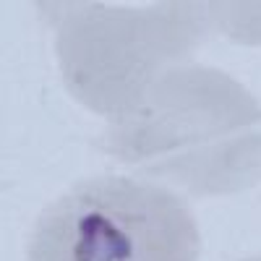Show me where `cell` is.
Masks as SVG:
<instances>
[{
    "instance_id": "2",
    "label": "cell",
    "mask_w": 261,
    "mask_h": 261,
    "mask_svg": "<svg viewBox=\"0 0 261 261\" xmlns=\"http://www.w3.org/2000/svg\"><path fill=\"white\" fill-rule=\"evenodd\" d=\"M55 27L65 89L110 120L141 102L167 71L186 65L209 32L206 3L162 0L141 8L107 3H37Z\"/></svg>"
},
{
    "instance_id": "5",
    "label": "cell",
    "mask_w": 261,
    "mask_h": 261,
    "mask_svg": "<svg viewBox=\"0 0 261 261\" xmlns=\"http://www.w3.org/2000/svg\"><path fill=\"white\" fill-rule=\"evenodd\" d=\"M243 261H261V256H253V258H243Z\"/></svg>"
},
{
    "instance_id": "3",
    "label": "cell",
    "mask_w": 261,
    "mask_h": 261,
    "mask_svg": "<svg viewBox=\"0 0 261 261\" xmlns=\"http://www.w3.org/2000/svg\"><path fill=\"white\" fill-rule=\"evenodd\" d=\"M188 204L160 183L99 175L71 186L37 217L29 261H199Z\"/></svg>"
},
{
    "instance_id": "4",
    "label": "cell",
    "mask_w": 261,
    "mask_h": 261,
    "mask_svg": "<svg viewBox=\"0 0 261 261\" xmlns=\"http://www.w3.org/2000/svg\"><path fill=\"white\" fill-rule=\"evenodd\" d=\"M209 24L243 45H261V3H206Z\"/></svg>"
},
{
    "instance_id": "1",
    "label": "cell",
    "mask_w": 261,
    "mask_h": 261,
    "mask_svg": "<svg viewBox=\"0 0 261 261\" xmlns=\"http://www.w3.org/2000/svg\"><path fill=\"white\" fill-rule=\"evenodd\" d=\"M97 149L191 196L241 193L261 183V105L225 71L186 63L110 120Z\"/></svg>"
}]
</instances>
